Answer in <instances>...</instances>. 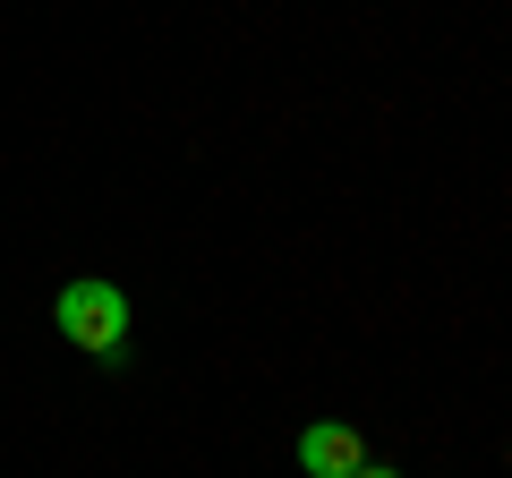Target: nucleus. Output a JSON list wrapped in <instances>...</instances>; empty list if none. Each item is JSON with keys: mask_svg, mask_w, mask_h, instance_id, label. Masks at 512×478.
Segmentation results:
<instances>
[{"mask_svg": "<svg viewBox=\"0 0 512 478\" xmlns=\"http://www.w3.org/2000/svg\"><path fill=\"white\" fill-rule=\"evenodd\" d=\"M367 461V444L350 436L342 419H316V427H299V470L308 478H350Z\"/></svg>", "mask_w": 512, "mask_h": 478, "instance_id": "f03ea898", "label": "nucleus"}, {"mask_svg": "<svg viewBox=\"0 0 512 478\" xmlns=\"http://www.w3.org/2000/svg\"><path fill=\"white\" fill-rule=\"evenodd\" d=\"M52 325H60V342H77L86 359H120V342H128V291L103 282V274H77L69 291L52 299Z\"/></svg>", "mask_w": 512, "mask_h": 478, "instance_id": "f257e3e1", "label": "nucleus"}, {"mask_svg": "<svg viewBox=\"0 0 512 478\" xmlns=\"http://www.w3.org/2000/svg\"><path fill=\"white\" fill-rule=\"evenodd\" d=\"M350 478H402V470H376V461H359V470H350Z\"/></svg>", "mask_w": 512, "mask_h": 478, "instance_id": "7ed1b4c3", "label": "nucleus"}]
</instances>
